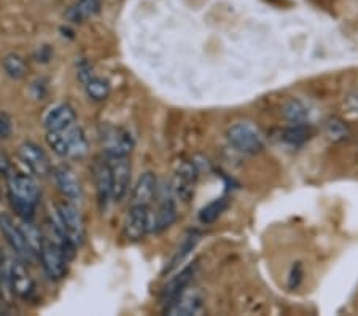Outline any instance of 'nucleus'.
<instances>
[{
  "instance_id": "obj_1",
  "label": "nucleus",
  "mask_w": 358,
  "mask_h": 316,
  "mask_svg": "<svg viewBox=\"0 0 358 316\" xmlns=\"http://www.w3.org/2000/svg\"><path fill=\"white\" fill-rule=\"evenodd\" d=\"M8 179V197L11 206L21 219L32 221L40 200V188L31 176L11 171Z\"/></svg>"
},
{
  "instance_id": "obj_2",
  "label": "nucleus",
  "mask_w": 358,
  "mask_h": 316,
  "mask_svg": "<svg viewBox=\"0 0 358 316\" xmlns=\"http://www.w3.org/2000/svg\"><path fill=\"white\" fill-rule=\"evenodd\" d=\"M46 144L62 158H80L88 152V139L82 126L71 125L64 130L48 131Z\"/></svg>"
},
{
  "instance_id": "obj_3",
  "label": "nucleus",
  "mask_w": 358,
  "mask_h": 316,
  "mask_svg": "<svg viewBox=\"0 0 358 316\" xmlns=\"http://www.w3.org/2000/svg\"><path fill=\"white\" fill-rule=\"evenodd\" d=\"M228 141L242 153H258L264 149V136L250 122H239L228 130Z\"/></svg>"
},
{
  "instance_id": "obj_4",
  "label": "nucleus",
  "mask_w": 358,
  "mask_h": 316,
  "mask_svg": "<svg viewBox=\"0 0 358 316\" xmlns=\"http://www.w3.org/2000/svg\"><path fill=\"white\" fill-rule=\"evenodd\" d=\"M38 257L42 259L43 270L50 280H61L64 277L67 272V262L71 257L57 241L43 238L42 251H40Z\"/></svg>"
},
{
  "instance_id": "obj_5",
  "label": "nucleus",
  "mask_w": 358,
  "mask_h": 316,
  "mask_svg": "<svg viewBox=\"0 0 358 316\" xmlns=\"http://www.w3.org/2000/svg\"><path fill=\"white\" fill-rule=\"evenodd\" d=\"M56 216L57 219H59L61 227L67 235V238L71 240V243L75 248H78L85 240V222L82 214H80V211L77 209V206L72 205L71 200L61 201V203L57 205Z\"/></svg>"
},
{
  "instance_id": "obj_6",
  "label": "nucleus",
  "mask_w": 358,
  "mask_h": 316,
  "mask_svg": "<svg viewBox=\"0 0 358 316\" xmlns=\"http://www.w3.org/2000/svg\"><path fill=\"white\" fill-rule=\"evenodd\" d=\"M0 232H2L5 240H7L10 248L15 251V254L18 256L22 262L31 263L34 259H36V254H34L31 248H29L21 227L16 226L15 221L11 219L8 214H5V212H0Z\"/></svg>"
},
{
  "instance_id": "obj_7",
  "label": "nucleus",
  "mask_w": 358,
  "mask_h": 316,
  "mask_svg": "<svg viewBox=\"0 0 358 316\" xmlns=\"http://www.w3.org/2000/svg\"><path fill=\"white\" fill-rule=\"evenodd\" d=\"M176 195L172 188H161L158 193V209L155 214H150V221H152V227L150 230L155 232H163V230L169 228L177 219V206H176Z\"/></svg>"
},
{
  "instance_id": "obj_8",
  "label": "nucleus",
  "mask_w": 358,
  "mask_h": 316,
  "mask_svg": "<svg viewBox=\"0 0 358 316\" xmlns=\"http://www.w3.org/2000/svg\"><path fill=\"white\" fill-rule=\"evenodd\" d=\"M20 160L24 163L29 171L37 177H46L51 171V163L48 155L43 152V149L37 146L36 142H24L18 149Z\"/></svg>"
},
{
  "instance_id": "obj_9",
  "label": "nucleus",
  "mask_w": 358,
  "mask_h": 316,
  "mask_svg": "<svg viewBox=\"0 0 358 316\" xmlns=\"http://www.w3.org/2000/svg\"><path fill=\"white\" fill-rule=\"evenodd\" d=\"M102 146L107 157H128L132 147H134V142H132V137L128 131L115 128V126H107L102 131Z\"/></svg>"
},
{
  "instance_id": "obj_10",
  "label": "nucleus",
  "mask_w": 358,
  "mask_h": 316,
  "mask_svg": "<svg viewBox=\"0 0 358 316\" xmlns=\"http://www.w3.org/2000/svg\"><path fill=\"white\" fill-rule=\"evenodd\" d=\"M152 221H150V208L147 206L131 205L124 222V237L128 241H141L150 232Z\"/></svg>"
},
{
  "instance_id": "obj_11",
  "label": "nucleus",
  "mask_w": 358,
  "mask_h": 316,
  "mask_svg": "<svg viewBox=\"0 0 358 316\" xmlns=\"http://www.w3.org/2000/svg\"><path fill=\"white\" fill-rule=\"evenodd\" d=\"M112 174V193L115 201H121L131 182V163L128 157H108Z\"/></svg>"
},
{
  "instance_id": "obj_12",
  "label": "nucleus",
  "mask_w": 358,
  "mask_h": 316,
  "mask_svg": "<svg viewBox=\"0 0 358 316\" xmlns=\"http://www.w3.org/2000/svg\"><path fill=\"white\" fill-rule=\"evenodd\" d=\"M194 184H196L194 165L189 162H183L182 165H178L174 176V182H172V191H174L176 197L185 201V203H188L194 193Z\"/></svg>"
},
{
  "instance_id": "obj_13",
  "label": "nucleus",
  "mask_w": 358,
  "mask_h": 316,
  "mask_svg": "<svg viewBox=\"0 0 358 316\" xmlns=\"http://www.w3.org/2000/svg\"><path fill=\"white\" fill-rule=\"evenodd\" d=\"M56 186L59 188V192L64 195L67 200L71 201H80L82 200V184H80L77 174H75L72 168H69L67 165H61L55 168L53 171Z\"/></svg>"
},
{
  "instance_id": "obj_14",
  "label": "nucleus",
  "mask_w": 358,
  "mask_h": 316,
  "mask_svg": "<svg viewBox=\"0 0 358 316\" xmlns=\"http://www.w3.org/2000/svg\"><path fill=\"white\" fill-rule=\"evenodd\" d=\"M20 261L11 262L8 267L10 286L15 294H18L21 298H31L34 291H36V284H34V280L31 275H29L24 263Z\"/></svg>"
},
{
  "instance_id": "obj_15",
  "label": "nucleus",
  "mask_w": 358,
  "mask_h": 316,
  "mask_svg": "<svg viewBox=\"0 0 358 316\" xmlns=\"http://www.w3.org/2000/svg\"><path fill=\"white\" fill-rule=\"evenodd\" d=\"M194 266L185 267L180 273H177L174 278L169 280V283L164 286L163 292H161V302H163L164 310L171 307L178 297H180L185 291H187V286L192 283L193 275H194Z\"/></svg>"
},
{
  "instance_id": "obj_16",
  "label": "nucleus",
  "mask_w": 358,
  "mask_h": 316,
  "mask_svg": "<svg viewBox=\"0 0 358 316\" xmlns=\"http://www.w3.org/2000/svg\"><path fill=\"white\" fill-rule=\"evenodd\" d=\"M204 298L198 291H185L183 294L167 307L164 312L167 315L174 316H192V315H202L204 313Z\"/></svg>"
},
{
  "instance_id": "obj_17",
  "label": "nucleus",
  "mask_w": 358,
  "mask_h": 316,
  "mask_svg": "<svg viewBox=\"0 0 358 316\" xmlns=\"http://www.w3.org/2000/svg\"><path fill=\"white\" fill-rule=\"evenodd\" d=\"M77 120V112L71 104H56L46 112L43 118V125L46 131H57L64 130L67 126H71Z\"/></svg>"
},
{
  "instance_id": "obj_18",
  "label": "nucleus",
  "mask_w": 358,
  "mask_h": 316,
  "mask_svg": "<svg viewBox=\"0 0 358 316\" xmlns=\"http://www.w3.org/2000/svg\"><path fill=\"white\" fill-rule=\"evenodd\" d=\"M158 192V182L157 176L153 172H143V174L138 177V181L134 187V192H132V200L131 205L137 206H147L150 208V203L157 197Z\"/></svg>"
},
{
  "instance_id": "obj_19",
  "label": "nucleus",
  "mask_w": 358,
  "mask_h": 316,
  "mask_svg": "<svg viewBox=\"0 0 358 316\" xmlns=\"http://www.w3.org/2000/svg\"><path fill=\"white\" fill-rule=\"evenodd\" d=\"M96 191H97V200H99L101 208H106V206L108 205V201L113 200L112 174H110V166H108V162L97 165Z\"/></svg>"
},
{
  "instance_id": "obj_20",
  "label": "nucleus",
  "mask_w": 358,
  "mask_h": 316,
  "mask_svg": "<svg viewBox=\"0 0 358 316\" xmlns=\"http://www.w3.org/2000/svg\"><path fill=\"white\" fill-rule=\"evenodd\" d=\"M284 118L287 122H290L292 125H304L309 118V109L304 102L298 101V99H292L288 101L284 106Z\"/></svg>"
},
{
  "instance_id": "obj_21",
  "label": "nucleus",
  "mask_w": 358,
  "mask_h": 316,
  "mask_svg": "<svg viewBox=\"0 0 358 316\" xmlns=\"http://www.w3.org/2000/svg\"><path fill=\"white\" fill-rule=\"evenodd\" d=\"M85 88H86V95L90 96V99L97 101V102L106 101L108 95H110V83L102 77L91 76L85 82Z\"/></svg>"
},
{
  "instance_id": "obj_22",
  "label": "nucleus",
  "mask_w": 358,
  "mask_h": 316,
  "mask_svg": "<svg viewBox=\"0 0 358 316\" xmlns=\"http://www.w3.org/2000/svg\"><path fill=\"white\" fill-rule=\"evenodd\" d=\"M99 11V0H80L69 11V20L73 22H83L94 16Z\"/></svg>"
},
{
  "instance_id": "obj_23",
  "label": "nucleus",
  "mask_w": 358,
  "mask_h": 316,
  "mask_svg": "<svg viewBox=\"0 0 358 316\" xmlns=\"http://www.w3.org/2000/svg\"><path fill=\"white\" fill-rule=\"evenodd\" d=\"M20 227L24 233V238L27 241L29 248L34 252L36 256H40V251H42V245H43V237L40 235V230L34 226L32 221H24L20 224Z\"/></svg>"
},
{
  "instance_id": "obj_24",
  "label": "nucleus",
  "mask_w": 358,
  "mask_h": 316,
  "mask_svg": "<svg viewBox=\"0 0 358 316\" xmlns=\"http://www.w3.org/2000/svg\"><path fill=\"white\" fill-rule=\"evenodd\" d=\"M325 135L330 141L341 142V141H345L350 136V130L343 120L331 117L325 122Z\"/></svg>"
},
{
  "instance_id": "obj_25",
  "label": "nucleus",
  "mask_w": 358,
  "mask_h": 316,
  "mask_svg": "<svg viewBox=\"0 0 358 316\" xmlns=\"http://www.w3.org/2000/svg\"><path fill=\"white\" fill-rule=\"evenodd\" d=\"M228 206V201L227 198H217L213 200L212 203H209L207 206H204V208L201 209L199 212V221L202 224H212L215 222L218 217L222 216V212L227 209Z\"/></svg>"
},
{
  "instance_id": "obj_26",
  "label": "nucleus",
  "mask_w": 358,
  "mask_h": 316,
  "mask_svg": "<svg viewBox=\"0 0 358 316\" xmlns=\"http://www.w3.org/2000/svg\"><path fill=\"white\" fill-rule=\"evenodd\" d=\"M3 69L11 78H22L27 72V66L21 56L11 53L3 57Z\"/></svg>"
},
{
  "instance_id": "obj_27",
  "label": "nucleus",
  "mask_w": 358,
  "mask_h": 316,
  "mask_svg": "<svg viewBox=\"0 0 358 316\" xmlns=\"http://www.w3.org/2000/svg\"><path fill=\"white\" fill-rule=\"evenodd\" d=\"M199 238H201V235L198 232H192V233H188L187 237H185V240L182 241V246L177 249V254L174 256V259H172L169 270L176 268L178 263L185 261V257H187L189 252H192L196 248V245H198Z\"/></svg>"
},
{
  "instance_id": "obj_28",
  "label": "nucleus",
  "mask_w": 358,
  "mask_h": 316,
  "mask_svg": "<svg viewBox=\"0 0 358 316\" xmlns=\"http://www.w3.org/2000/svg\"><path fill=\"white\" fill-rule=\"evenodd\" d=\"M309 130L306 128V125H292L290 128H287L284 131V141L292 144V146H301L306 141L309 139Z\"/></svg>"
},
{
  "instance_id": "obj_29",
  "label": "nucleus",
  "mask_w": 358,
  "mask_h": 316,
  "mask_svg": "<svg viewBox=\"0 0 358 316\" xmlns=\"http://www.w3.org/2000/svg\"><path fill=\"white\" fill-rule=\"evenodd\" d=\"M13 131V122L7 112L0 111V139H8Z\"/></svg>"
},
{
  "instance_id": "obj_30",
  "label": "nucleus",
  "mask_w": 358,
  "mask_h": 316,
  "mask_svg": "<svg viewBox=\"0 0 358 316\" xmlns=\"http://www.w3.org/2000/svg\"><path fill=\"white\" fill-rule=\"evenodd\" d=\"M301 280H303V267L301 263L296 262L292 267L290 277H288V287H290V289H296L299 283H301Z\"/></svg>"
},
{
  "instance_id": "obj_31",
  "label": "nucleus",
  "mask_w": 358,
  "mask_h": 316,
  "mask_svg": "<svg viewBox=\"0 0 358 316\" xmlns=\"http://www.w3.org/2000/svg\"><path fill=\"white\" fill-rule=\"evenodd\" d=\"M11 171H13V168H11V162H10V158L7 157V153L0 151V174L8 176Z\"/></svg>"
},
{
  "instance_id": "obj_32",
  "label": "nucleus",
  "mask_w": 358,
  "mask_h": 316,
  "mask_svg": "<svg viewBox=\"0 0 358 316\" xmlns=\"http://www.w3.org/2000/svg\"><path fill=\"white\" fill-rule=\"evenodd\" d=\"M0 303H2V294H0Z\"/></svg>"
}]
</instances>
